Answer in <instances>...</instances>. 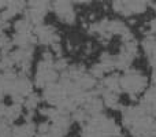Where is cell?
<instances>
[{
    "instance_id": "obj_2",
    "label": "cell",
    "mask_w": 156,
    "mask_h": 137,
    "mask_svg": "<svg viewBox=\"0 0 156 137\" xmlns=\"http://www.w3.org/2000/svg\"><path fill=\"white\" fill-rule=\"evenodd\" d=\"M111 8L115 14L122 18H133L143 15L149 8V3L147 2H112Z\"/></svg>"
},
{
    "instance_id": "obj_3",
    "label": "cell",
    "mask_w": 156,
    "mask_h": 137,
    "mask_svg": "<svg viewBox=\"0 0 156 137\" xmlns=\"http://www.w3.org/2000/svg\"><path fill=\"white\" fill-rule=\"evenodd\" d=\"M51 13V2H27L26 13L27 16L33 26H38L41 23H45V18Z\"/></svg>"
},
{
    "instance_id": "obj_4",
    "label": "cell",
    "mask_w": 156,
    "mask_h": 137,
    "mask_svg": "<svg viewBox=\"0 0 156 137\" xmlns=\"http://www.w3.org/2000/svg\"><path fill=\"white\" fill-rule=\"evenodd\" d=\"M51 13L65 25H74L77 21L76 5L71 2H52Z\"/></svg>"
},
{
    "instance_id": "obj_1",
    "label": "cell",
    "mask_w": 156,
    "mask_h": 137,
    "mask_svg": "<svg viewBox=\"0 0 156 137\" xmlns=\"http://www.w3.org/2000/svg\"><path fill=\"white\" fill-rule=\"evenodd\" d=\"M151 86V78L143 70L127 69L121 73V91L126 93L133 100H140V97L148 91Z\"/></svg>"
},
{
    "instance_id": "obj_5",
    "label": "cell",
    "mask_w": 156,
    "mask_h": 137,
    "mask_svg": "<svg viewBox=\"0 0 156 137\" xmlns=\"http://www.w3.org/2000/svg\"><path fill=\"white\" fill-rule=\"evenodd\" d=\"M11 132L12 137H37V125L33 121H26L23 124L14 125Z\"/></svg>"
}]
</instances>
